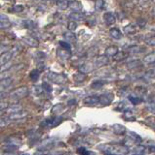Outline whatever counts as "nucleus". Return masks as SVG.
Instances as JSON below:
<instances>
[{"mask_svg": "<svg viewBox=\"0 0 155 155\" xmlns=\"http://www.w3.org/2000/svg\"><path fill=\"white\" fill-rule=\"evenodd\" d=\"M101 149L105 153H109L112 155H125L129 152L127 146L116 145V143H108V145H102Z\"/></svg>", "mask_w": 155, "mask_h": 155, "instance_id": "nucleus-1", "label": "nucleus"}, {"mask_svg": "<svg viewBox=\"0 0 155 155\" xmlns=\"http://www.w3.org/2000/svg\"><path fill=\"white\" fill-rule=\"evenodd\" d=\"M28 94V89L27 87L25 86H22L15 89L9 94V97L12 99V100H20V99L25 97Z\"/></svg>", "mask_w": 155, "mask_h": 155, "instance_id": "nucleus-2", "label": "nucleus"}, {"mask_svg": "<svg viewBox=\"0 0 155 155\" xmlns=\"http://www.w3.org/2000/svg\"><path fill=\"white\" fill-rule=\"evenodd\" d=\"M47 78L51 80V82H53L57 84H62L66 82L65 76L62 75V74H59V73H55V72H49L47 74Z\"/></svg>", "mask_w": 155, "mask_h": 155, "instance_id": "nucleus-3", "label": "nucleus"}, {"mask_svg": "<svg viewBox=\"0 0 155 155\" xmlns=\"http://www.w3.org/2000/svg\"><path fill=\"white\" fill-rule=\"evenodd\" d=\"M62 121V117L61 116H56L54 118H50V119H46L41 122L40 126L43 128H52L57 126L58 124H60Z\"/></svg>", "mask_w": 155, "mask_h": 155, "instance_id": "nucleus-4", "label": "nucleus"}, {"mask_svg": "<svg viewBox=\"0 0 155 155\" xmlns=\"http://www.w3.org/2000/svg\"><path fill=\"white\" fill-rule=\"evenodd\" d=\"M108 62H109L108 57H106L105 55H99V56L95 58V61L93 62V64H94V67L99 68V67H102V66L108 65Z\"/></svg>", "mask_w": 155, "mask_h": 155, "instance_id": "nucleus-5", "label": "nucleus"}, {"mask_svg": "<svg viewBox=\"0 0 155 155\" xmlns=\"http://www.w3.org/2000/svg\"><path fill=\"white\" fill-rule=\"evenodd\" d=\"M126 136L129 141H131L135 145H138V143H142V138L141 136H139L136 133H134L132 131H127L126 132Z\"/></svg>", "mask_w": 155, "mask_h": 155, "instance_id": "nucleus-6", "label": "nucleus"}, {"mask_svg": "<svg viewBox=\"0 0 155 155\" xmlns=\"http://www.w3.org/2000/svg\"><path fill=\"white\" fill-rule=\"evenodd\" d=\"M68 18H70L71 21H74V23H76V21H79V23H81V21L86 20V17H85V15L82 14V13H79V12L70 13L68 15Z\"/></svg>", "mask_w": 155, "mask_h": 155, "instance_id": "nucleus-7", "label": "nucleus"}, {"mask_svg": "<svg viewBox=\"0 0 155 155\" xmlns=\"http://www.w3.org/2000/svg\"><path fill=\"white\" fill-rule=\"evenodd\" d=\"M13 56V53L12 51H5V53H3L1 55H0V67L3 65L7 64L8 62L11 60V58Z\"/></svg>", "mask_w": 155, "mask_h": 155, "instance_id": "nucleus-8", "label": "nucleus"}, {"mask_svg": "<svg viewBox=\"0 0 155 155\" xmlns=\"http://www.w3.org/2000/svg\"><path fill=\"white\" fill-rule=\"evenodd\" d=\"M112 100H113V95L110 93L103 94L99 98V102H101V104L102 106H108L112 102Z\"/></svg>", "mask_w": 155, "mask_h": 155, "instance_id": "nucleus-9", "label": "nucleus"}, {"mask_svg": "<svg viewBox=\"0 0 155 155\" xmlns=\"http://www.w3.org/2000/svg\"><path fill=\"white\" fill-rule=\"evenodd\" d=\"M22 41H23L25 45H27L28 47L36 48L39 46V42L35 38H33V37H24V38L22 39Z\"/></svg>", "mask_w": 155, "mask_h": 155, "instance_id": "nucleus-10", "label": "nucleus"}, {"mask_svg": "<svg viewBox=\"0 0 155 155\" xmlns=\"http://www.w3.org/2000/svg\"><path fill=\"white\" fill-rule=\"evenodd\" d=\"M94 64H93V62H87V63H85L83 64L81 67L79 68V73L81 74H88V73H90L92 72L94 70Z\"/></svg>", "mask_w": 155, "mask_h": 155, "instance_id": "nucleus-11", "label": "nucleus"}, {"mask_svg": "<svg viewBox=\"0 0 155 155\" xmlns=\"http://www.w3.org/2000/svg\"><path fill=\"white\" fill-rule=\"evenodd\" d=\"M103 20H105V23L108 25H111L113 23H115L116 18H115V16L113 15V13L106 12L103 15Z\"/></svg>", "mask_w": 155, "mask_h": 155, "instance_id": "nucleus-12", "label": "nucleus"}, {"mask_svg": "<svg viewBox=\"0 0 155 155\" xmlns=\"http://www.w3.org/2000/svg\"><path fill=\"white\" fill-rule=\"evenodd\" d=\"M27 113L21 110V112H19V113L10 114V116H8V119H10V120H20V119H24V117H27Z\"/></svg>", "mask_w": 155, "mask_h": 155, "instance_id": "nucleus-13", "label": "nucleus"}, {"mask_svg": "<svg viewBox=\"0 0 155 155\" xmlns=\"http://www.w3.org/2000/svg\"><path fill=\"white\" fill-rule=\"evenodd\" d=\"M118 51H119V49H118L116 46H109L108 48L105 49V53L106 57H113Z\"/></svg>", "mask_w": 155, "mask_h": 155, "instance_id": "nucleus-14", "label": "nucleus"}, {"mask_svg": "<svg viewBox=\"0 0 155 155\" xmlns=\"http://www.w3.org/2000/svg\"><path fill=\"white\" fill-rule=\"evenodd\" d=\"M112 131L117 135H124V134H126L127 129H126V127L121 124H114L112 126Z\"/></svg>", "mask_w": 155, "mask_h": 155, "instance_id": "nucleus-15", "label": "nucleus"}, {"mask_svg": "<svg viewBox=\"0 0 155 155\" xmlns=\"http://www.w3.org/2000/svg\"><path fill=\"white\" fill-rule=\"evenodd\" d=\"M109 34H110V36H111L113 39H115V40H120V39H122V37H123L122 32H121L119 29L116 28V27L110 28Z\"/></svg>", "mask_w": 155, "mask_h": 155, "instance_id": "nucleus-16", "label": "nucleus"}, {"mask_svg": "<svg viewBox=\"0 0 155 155\" xmlns=\"http://www.w3.org/2000/svg\"><path fill=\"white\" fill-rule=\"evenodd\" d=\"M58 56L61 58L62 60H68L71 57L70 51L65 50H58Z\"/></svg>", "mask_w": 155, "mask_h": 155, "instance_id": "nucleus-17", "label": "nucleus"}, {"mask_svg": "<svg viewBox=\"0 0 155 155\" xmlns=\"http://www.w3.org/2000/svg\"><path fill=\"white\" fill-rule=\"evenodd\" d=\"M64 38L65 39L66 43H75L77 41L75 34L71 31H66L64 34Z\"/></svg>", "mask_w": 155, "mask_h": 155, "instance_id": "nucleus-18", "label": "nucleus"}, {"mask_svg": "<svg viewBox=\"0 0 155 155\" xmlns=\"http://www.w3.org/2000/svg\"><path fill=\"white\" fill-rule=\"evenodd\" d=\"M84 103L86 105H96L99 103V97L98 96H88V97L84 100Z\"/></svg>", "mask_w": 155, "mask_h": 155, "instance_id": "nucleus-19", "label": "nucleus"}, {"mask_svg": "<svg viewBox=\"0 0 155 155\" xmlns=\"http://www.w3.org/2000/svg\"><path fill=\"white\" fill-rule=\"evenodd\" d=\"M128 53H125V51H118V53L114 55L113 58L115 61H122L124 59H126L128 57Z\"/></svg>", "mask_w": 155, "mask_h": 155, "instance_id": "nucleus-20", "label": "nucleus"}, {"mask_svg": "<svg viewBox=\"0 0 155 155\" xmlns=\"http://www.w3.org/2000/svg\"><path fill=\"white\" fill-rule=\"evenodd\" d=\"M12 79H7V80H1V83H0V93L3 92L7 87H9L11 86V83H12Z\"/></svg>", "mask_w": 155, "mask_h": 155, "instance_id": "nucleus-21", "label": "nucleus"}, {"mask_svg": "<svg viewBox=\"0 0 155 155\" xmlns=\"http://www.w3.org/2000/svg\"><path fill=\"white\" fill-rule=\"evenodd\" d=\"M68 7L74 11V12H79V11L82 10V4L78 1H72V2H69V5Z\"/></svg>", "mask_w": 155, "mask_h": 155, "instance_id": "nucleus-22", "label": "nucleus"}, {"mask_svg": "<svg viewBox=\"0 0 155 155\" xmlns=\"http://www.w3.org/2000/svg\"><path fill=\"white\" fill-rule=\"evenodd\" d=\"M155 61V54L154 53H151L149 54H147L146 56L143 58V62L147 65H150V64H153Z\"/></svg>", "mask_w": 155, "mask_h": 155, "instance_id": "nucleus-23", "label": "nucleus"}, {"mask_svg": "<svg viewBox=\"0 0 155 155\" xmlns=\"http://www.w3.org/2000/svg\"><path fill=\"white\" fill-rule=\"evenodd\" d=\"M124 31L126 34H135L136 32V28L133 23H130L124 27Z\"/></svg>", "mask_w": 155, "mask_h": 155, "instance_id": "nucleus-24", "label": "nucleus"}, {"mask_svg": "<svg viewBox=\"0 0 155 155\" xmlns=\"http://www.w3.org/2000/svg\"><path fill=\"white\" fill-rule=\"evenodd\" d=\"M123 119L126 121H134V120H136V117L131 110H126L123 114Z\"/></svg>", "mask_w": 155, "mask_h": 155, "instance_id": "nucleus-25", "label": "nucleus"}, {"mask_svg": "<svg viewBox=\"0 0 155 155\" xmlns=\"http://www.w3.org/2000/svg\"><path fill=\"white\" fill-rule=\"evenodd\" d=\"M22 110V106L21 105H12L8 107V112L12 114V113H19Z\"/></svg>", "mask_w": 155, "mask_h": 155, "instance_id": "nucleus-26", "label": "nucleus"}, {"mask_svg": "<svg viewBox=\"0 0 155 155\" xmlns=\"http://www.w3.org/2000/svg\"><path fill=\"white\" fill-rule=\"evenodd\" d=\"M73 80H75L76 83H82L86 80V76L84 74H81V73H76L73 75Z\"/></svg>", "mask_w": 155, "mask_h": 155, "instance_id": "nucleus-27", "label": "nucleus"}, {"mask_svg": "<svg viewBox=\"0 0 155 155\" xmlns=\"http://www.w3.org/2000/svg\"><path fill=\"white\" fill-rule=\"evenodd\" d=\"M77 153H78L79 155H95L94 152H92V151L88 150L86 147H84V146L79 147V148L77 149Z\"/></svg>", "mask_w": 155, "mask_h": 155, "instance_id": "nucleus-28", "label": "nucleus"}, {"mask_svg": "<svg viewBox=\"0 0 155 155\" xmlns=\"http://www.w3.org/2000/svg\"><path fill=\"white\" fill-rule=\"evenodd\" d=\"M141 64H142L141 60H132V61H129L128 63L126 64V66L129 69H134L136 67H139Z\"/></svg>", "mask_w": 155, "mask_h": 155, "instance_id": "nucleus-29", "label": "nucleus"}, {"mask_svg": "<svg viewBox=\"0 0 155 155\" xmlns=\"http://www.w3.org/2000/svg\"><path fill=\"white\" fill-rule=\"evenodd\" d=\"M145 48H142L141 46H133L132 48L129 49V51H131L133 53H142V51H145Z\"/></svg>", "mask_w": 155, "mask_h": 155, "instance_id": "nucleus-30", "label": "nucleus"}, {"mask_svg": "<svg viewBox=\"0 0 155 155\" xmlns=\"http://www.w3.org/2000/svg\"><path fill=\"white\" fill-rule=\"evenodd\" d=\"M91 86H92V88H94V89H99V88H102L103 86V82L101 80H94V82L92 83Z\"/></svg>", "mask_w": 155, "mask_h": 155, "instance_id": "nucleus-31", "label": "nucleus"}, {"mask_svg": "<svg viewBox=\"0 0 155 155\" xmlns=\"http://www.w3.org/2000/svg\"><path fill=\"white\" fill-rule=\"evenodd\" d=\"M128 99H129V101H130L132 104H134V105H139L142 102V98L136 97V96H129Z\"/></svg>", "mask_w": 155, "mask_h": 155, "instance_id": "nucleus-32", "label": "nucleus"}, {"mask_svg": "<svg viewBox=\"0 0 155 155\" xmlns=\"http://www.w3.org/2000/svg\"><path fill=\"white\" fill-rule=\"evenodd\" d=\"M62 110H64V105H62V104H57L53 108V110H52V113L59 114V113H61Z\"/></svg>", "mask_w": 155, "mask_h": 155, "instance_id": "nucleus-33", "label": "nucleus"}, {"mask_svg": "<svg viewBox=\"0 0 155 155\" xmlns=\"http://www.w3.org/2000/svg\"><path fill=\"white\" fill-rule=\"evenodd\" d=\"M39 76H40V73L38 70H33L30 73V79L32 82H36V80L39 79Z\"/></svg>", "mask_w": 155, "mask_h": 155, "instance_id": "nucleus-34", "label": "nucleus"}, {"mask_svg": "<svg viewBox=\"0 0 155 155\" xmlns=\"http://www.w3.org/2000/svg\"><path fill=\"white\" fill-rule=\"evenodd\" d=\"M130 108V107H129L126 103L125 102H121L119 105H117V109H116V110H119V112H122V110H125V112H126V110H128V109Z\"/></svg>", "mask_w": 155, "mask_h": 155, "instance_id": "nucleus-35", "label": "nucleus"}, {"mask_svg": "<svg viewBox=\"0 0 155 155\" xmlns=\"http://www.w3.org/2000/svg\"><path fill=\"white\" fill-rule=\"evenodd\" d=\"M24 9V7L23 5H15L10 9V11L11 12H15V13H21V12H23Z\"/></svg>", "mask_w": 155, "mask_h": 155, "instance_id": "nucleus-36", "label": "nucleus"}, {"mask_svg": "<svg viewBox=\"0 0 155 155\" xmlns=\"http://www.w3.org/2000/svg\"><path fill=\"white\" fill-rule=\"evenodd\" d=\"M32 92L36 95H40V94H42L44 91H43L42 87L40 86H34L32 87Z\"/></svg>", "mask_w": 155, "mask_h": 155, "instance_id": "nucleus-37", "label": "nucleus"}, {"mask_svg": "<svg viewBox=\"0 0 155 155\" xmlns=\"http://www.w3.org/2000/svg\"><path fill=\"white\" fill-rule=\"evenodd\" d=\"M145 42L148 46L153 47V46L155 45V38H154V36L147 37V38L145 39Z\"/></svg>", "mask_w": 155, "mask_h": 155, "instance_id": "nucleus-38", "label": "nucleus"}, {"mask_svg": "<svg viewBox=\"0 0 155 155\" xmlns=\"http://www.w3.org/2000/svg\"><path fill=\"white\" fill-rule=\"evenodd\" d=\"M57 5L60 7L61 9H67L68 8V5H69V2L68 1H58L57 2Z\"/></svg>", "mask_w": 155, "mask_h": 155, "instance_id": "nucleus-39", "label": "nucleus"}, {"mask_svg": "<svg viewBox=\"0 0 155 155\" xmlns=\"http://www.w3.org/2000/svg\"><path fill=\"white\" fill-rule=\"evenodd\" d=\"M41 87H42L43 91L49 92V93H50V92H52V90H53V88H52L51 84L47 83H43L41 84Z\"/></svg>", "mask_w": 155, "mask_h": 155, "instance_id": "nucleus-40", "label": "nucleus"}, {"mask_svg": "<svg viewBox=\"0 0 155 155\" xmlns=\"http://www.w3.org/2000/svg\"><path fill=\"white\" fill-rule=\"evenodd\" d=\"M24 25L27 28H35L36 27V23L34 21H31V20H25L24 21Z\"/></svg>", "mask_w": 155, "mask_h": 155, "instance_id": "nucleus-41", "label": "nucleus"}, {"mask_svg": "<svg viewBox=\"0 0 155 155\" xmlns=\"http://www.w3.org/2000/svg\"><path fill=\"white\" fill-rule=\"evenodd\" d=\"M60 45H61V47H62V49H64L65 50H67V51H69V50H70V49H71V46L69 45L68 43H66V42L61 41V42H60Z\"/></svg>", "mask_w": 155, "mask_h": 155, "instance_id": "nucleus-42", "label": "nucleus"}, {"mask_svg": "<svg viewBox=\"0 0 155 155\" xmlns=\"http://www.w3.org/2000/svg\"><path fill=\"white\" fill-rule=\"evenodd\" d=\"M76 27H77V23H74V21H69L68 23V24H67V28H68V30L69 31H73V30H75L76 29Z\"/></svg>", "mask_w": 155, "mask_h": 155, "instance_id": "nucleus-43", "label": "nucleus"}, {"mask_svg": "<svg viewBox=\"0 0 155 155\" xmlns=\"http://www.w3.org/2000/svg\"><path fill=\"white\" fill-rule=\"evenodd\" d=\"M103 6H105V1H102V0H98V1H96V9L97 10H102Z\"/></svg>", "mask_w": 155, "mask_h": 155, "instance_id": "nucleus-44", "label": "nucleus"}, {"mask_svg": "<svg viewBox=\"0 0 155 155\" xmlns=\"http://www.w3.org/2000/svg\"><path fill=\"white\" fill-rule=\"evenodd\" d=\"M9 104L7 102H0V112L5 109H8Z\"/></svg>", "mask_w": 155, "mask_h": 155, "instance_id": "nucleus-45", "label": "nucleus"}, {"mask_svg": "<svg viewBox=\"0 0 155 155\" xmlns=\"http://www.w3.org/2000/svg\"><path fill=\"white\" fill-rule=\"evenodd\" d=\"M11 25L10 20L9 21H3V23H0V28H7Z\"/></svg>", "mask_w": 155, "mask_h": 155, "instance_id": "nucleus-46", "label": "nucleus"}, {"mask_svg": "<svg viewBox=\"0 0 155 155\" xmlns=\"http://www.w3.org/2000/svg\"><path fill=\"white\" fill-rule=\"evenodd\" d=\"M3 21H9V18L6 15L0 14V23H3Z\"/></svg>", "mask_w": 155, "mask_h": 155, "instance_id": "nucleus-47", "label": "nucleus"}, {"mask_svg": "<svg viewBox=\"0 0 155 155\" xmlns=\"http://www.w3.org/2000/svg\"><path fill=\"white\" fill-rule=\"evenodd\" d=\"M138 24L139 25V26H145V25L146 24V21L143 20H141V18H139V20H138Z\"/></svg>", "mask_w": 155, "mask_h": 155, "instance_id": "nucleus-48", "label": "nucleus"}, {"mask_svg": "<svg viewBox=\"0 0 155 155\" xmlns=\"http://www.w3.org/2000/svg\"><path fill=\"white\" fill-rule=\"evenodd\" d=\"M19 155H29L28 153H22V154H19Z\"/></svg>", "mask_w": 155, "mask_h": 155, "instance_id": "nucleus-49", "label": "nucleus"}, {"mask_svg": "<svg viewBox=\"0 0 155 155\" xmlns=\"http://www.w3.org/2000/svg\"><path fill=\"white\" fill-rule=\"evenodd\" d=\"M105 155H112V154H109V153H105Z\"/></svg>", "mask_w": 155, "mask_h": 155, "instance_id": "nucleus-50", "label": "nucleus"}, {"mask_svg": "<svg viewBox=\"0 0 155 155\" xmlns=\"http://www.w3.org/2000/svg\"><path fill=\"white\" fill-rule=\"evenodd\" d=\"M135 155H145V154H135Z\"/></svg>", "mask_w": 155, "mask_h": 155, "instance_id": "nucleus-51", "label": "nucleus"}, {"mask_svg": "<svg viewBox=\"0 0 155 155\" xmlns=\"http://www.w3.org/2000/svg\"><path fill=\"white\" fill-rule=\"evenodd\" d=\"M0 114H1V112H0Z\"/></svg>", "mask_w": 155, "mask_h": 155, "instance_id": "nucleus-52", "label": "nucleus"}]
</instances>
